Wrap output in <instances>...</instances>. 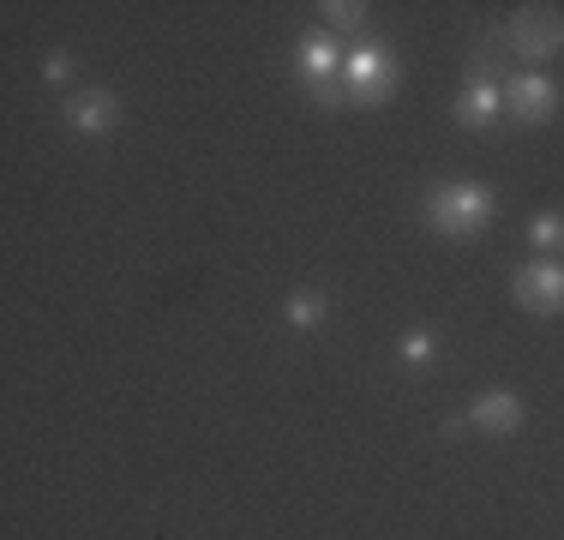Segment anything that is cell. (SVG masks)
<instances>
[{
  "label": "cell",
  "mask_w": 564,
  "mask_h": 540,
  "mask_svg": "<svg viewBox=\"0 0 564 540\" xmlns=\"http://www.w3.org/2000/svg\"><path fill=\"white\" fill-rule=\"evenodd\" d=\"M427 223L451 240L481 235V228L493 223V192H486L481 180H451V187H439L427 199Z\"/></svg>",
  "instance_id": "1"
},
{
  "label": "cell",
  "mask_w": 564,
  "mask_h": 540,
  "mask_svg": "<svg viewBox=\"0 0 564 540\" xmlns=\"http://www.w3.org/2000/svg\"><path fill=\"white\" fill-rule=\"evenodd\" d=\"M510 43H517L522 60H553L564 48V12L559 7H522L517 19H510Z\"/></svg>",
  "instance_id": "2"
},
{
  "label": "cell",
  "mask_w": 564,
  "mask_h": 540,
  "mask_svg": "<svg viewBox=\"0 0 564 540\" xmlns=\"http://www.w3.org/2000/svg\"><path fill=\"white\" fill-rule=\"evenodd\" d=\"M342 79H349V102H366V97H384L396 79V60H391V48L384 43H361L349 60H342Z\"/></svg>",
  "instance_id": "3"
},
{
  "label": "cell",
  "mask_w": 564,
  "mask_h": 540,
  "mask_svg": "<svg viewBox=\"0 0 564 540\" xmlns=\"http://www.w3.org/2000/svg\"><path fill=\"white\" fill-rule=\"evenodd\" d=\"M517 306H529V313H559L564 306V265H553V259H534V265H522L517 270Z\"/></svg>",
  "instance_id": "4"
},
{
  "label": "cell",
  "mask_w": 564,
  "mask_h": 540,
  "mask_svg": "<svg viewBox=\"0 0 564 540\" xmlns=\"http://www.w3.org/2000/svg\"><path fill=\"white\" fill-rule=\"evenodd\" d=\"M463 427H474V432H493V439H505V432H517L522 427V403L510 391H486V396H474L469 403V415L463 420H451L444 432H463Z\"/></svg>",
  "instance_id": "5"
},
{
  "label": "cell",
  "mask_w": 564,
  "mask_h": 540,
  "mask_svg": "<svg viewBox=\"0 0 564 540\" xmlns=\"http://www.w3.org/2000/svg\"><path fill=\"white\" fill-rule=\"evenodd\" d=\"M505 102H510V114H517V121L541 126V121H553V109H559V85L546 79V72H522V79L505 90Z\"/></svg>",
  "instance_id": "6"
},
{
  "label": "cell",
  "mask_w": 564,
  "mask_h": 540,
  "mask_svg": "<svg viewBox=\"0 0 564 540\" xmlns=\"http://www.w3.org/2000/svg\"><path fill=\"white\" fill-rule=\"evenodd\" d=\"M67 126L72 133H102V126H114V90H79V97L67 102Z\"/></svg>",
  "instance_id": "7"
},
{
  "label": "cell",
  "mask_w": 564,
  "mask_h": 540,
  "mask_svg": "<svg viewBox=\"0 0 564 540\" xmlns=\"http://www.w3.org/2000/svg\"><path fill=\"white\" fill-rule=\"evenodd\" d=\"M498 114H505V90H498V85H469L463 90V102H456V121H463V126H493L498 121Z\"/></svg>",
  "instance_id": "8"
},
{
  "label": "cell",
  "mask_w": 564,
  "mask_h": 540,
  "mask_svg": "<svg viewBox=\"0 0 564 540\" xmlns=\"http://www.w3.org/2000/svg\"><path fill=\"white\" fill-rule=\"evenodd\" d=\"M301 72H306L313 85H325L330 72H342L337 43H330V36H306V43H301Z\"/></svg>",
  "instance_id": "9"
},
{
  "label": "cell",
  "mask_w": 564,
  "mask_h": 540,
  "mask_svg": "<svg viewBox=\"0 0 564 540\" xmlns=\"http://www.w3.org/2000/svg\"><path fill=\"white\" fill-rule=\"evenodd\" d=\"M325 294L318 289H294L289 294V325H301V330H313V325H325Z\"/></svg>",
  "instance_id": "10"
},
{
  "label": "cell",
  "mask_w": 564,
  "mask_h": 540,
  "mask_svg": "<svg viewBox=\"0 0 564 540\" xmlns=\"http://www.w3.org/2000/svg\"><path fill=\"white\" fill-rule=\"evenodd\" d=\"M432 349H439V342H432V330H408V337H403V360H408V367H427Z\"/></svg>",
  "instance_id": "11"
},
{
  "label": "cell",
  "mask_w": 564,
  "mask_h": 540,
  "mask_svg": "<svg viewBox=\"0 0 564 540\" xmlns=\"http://www.w3.org/2000/svg\"><path fill=\"white\" fill-rule=\"evenodd\" d=\"M529 240L534 247H564V216H534Z\"/></svg>",
  "instance_id": "12"
},
{
  "label": "cell",
  "mask_w": 564,
  "mask_h": 540,
  "mask_svg": "<svg viewBox=\"0 0 564 540\" xmlns=\"http://www.w3.org/2000/svg\"><path fill=\"white\" fill-rule=\"evenodd\" d=\"M325 12H330V24H361V12H366V7H361V0H330Z\"/></svg>",
  "instance_id": "13"
},
{
  "label": "cell",
  "mask_w": 564,
  "mask_h": 540,
  "mask_svg": "<svg viewBox=\"0 0 564 540\" xmlns=\"http://www.w3.org/2000/svg\"><path fill=\"white\" fill-rule=\"evenodd\" d=\"M67 72H72V60H67V55H60V48H55V55H48V79L60 85V79H67Z\"/></svg>",
  "instance_id": "14"
}]
</instances>
